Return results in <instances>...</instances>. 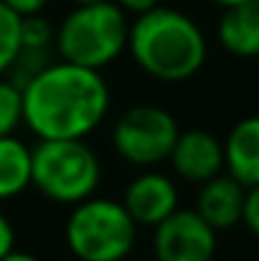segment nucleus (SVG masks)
Here are the masks:
<instances>
[{
	"label": "nucleus",
	"instance_id": "nucleus-1",
	"mask_svg": "<svg viewBox=\"0 0 259 261\" xmlns=\"http://www.w3.org/2000/svg\"><path fill=\"white\" fill-rule=\"evenodd\" d=\"M23 91V124L38 140H84L107 117L112 94L102 71L51 61Z\"/></svg>",
	"mask_w": 259,
	"mask_h": 261
},
{
	"label": "nucleus",
	"instance_id": "nucleus-2",
	"mask_svg": "<svg viewBox=\"0 0 259 261\" xmlns=\"http://www.w3.org/2000/svg\"><path fill=\"white\" fill-rule=\"evenodd\" d=\"M127 54L155 82L178 84L193 79L208 56L201 25L183 10L155 5L130 23Z\"/></svg>",
	"mask_w": 259,
	"mask_h": 261
},
{
	"label": "nucleus",
	"instance_id": "nucleus-3",
	"mask_svg": "<svg viewBox=\"0 0 259 261\" xmlns=\"http://www.w3.org/2000/svg\"><path fill=\"white\" fill-rule=\"evenodd\" d=\"M127 13L112 3L77 5L54 33V51L61 61L102 71L127 51Z\"/></svg>",
	"mask_w": 259,
	"mask_h": 261
},
{
	"label": "nucleus",
	"instance_id": "nucleus-4",
	"mask_svg": "<svg viewBox=\"0 0 259 261\" xmlns=\"http://www.w3.org/2000/svg\"><path fill=\"white\" fill-rule=\"evenodd\" d=\"M102 163L84 140H38L31 147V185L51 203L77 205L97 193Z\"/></svg>",
	"mask_w": 259,
	"mask_h": 261
},
{
	"label": "nucleus",
	"instance_id": "nucleus-5",
	"mask_svg": "<svg viewBox=\"0 0 259 261\" xmlns=\"http://www.w3.org/2000/svg\"><path fill=\"white\" fill-rule=\"evenodd\" d=\"M137 223L112 198H86L72 205L64 239L79 261H125L137 241Z\"/></svg>",
	"mask_w": 259,
	"mask_h": 261
},
{
	"label": "nucleus",
	"instance_id": "nucleus-6",
	"mask_svg": "<svg viewBox=\"0 0 259 261\" xmlns=\"http://www.w3.org/2000/svg\"><path fill=\"white\" fill-rule=\"evenodd\" d=\"M178 132L180 127L168 109L135 104L114 119L112 150L135 168H155L168 163Z\"/></svg>",
	"mask_w": 259,
	"mask_h": 261
},
{
	"label": "nucleus",
	"instance_id": "nucleus-7",
	"mask_svg": "<svg viewBox=\"0 0 259 261\" xmlns=\"http://www.w3.org/2000/svg\"><path fill=\"white\" fill-rule=\"evenodd\" d=\"M216 246V231L188 208H178L153 228L155 261H214Z\"/></svg>",
	"mask_w": 259,
	"mask_h": 261
},
{
	"label": "nucleus",
	"instance_id": "nucleus-8",
	"mask_svg": "<svg viewBox=\"0 0 259 261\" xmlns=\"http://www.w3.org/2000/svg\"><path fill=\"white\" fill-rule=\"evenodd\" d=\"M168 163L180 180L201 185L224 173V142L208 129H180Z\"/></svg>",
	"mask_w": 259,
	"mask_h": 261
},
{
	"label": "nucleus",
	"instance_id": "nucleus-9",
	"mask_svg": "<svg viewBox=\"0 0 259 261\" xmlns=\"http://www.w3.org/2000/svg\"><path fill=\"white\" fill-rule=\"evenodd\" d=\"M120 203L125 205V211L137 226H148V228H155L180 208L175 180L158 170H148L132 177Z\"/></svg>",
	"mask_w": 259,
	"mask_h": 261
},
{
	"label": "nucleus",
	"instance_id": "nucleus-10",
	"mask_svg": "<svg viewBox=\"0 0 259 261\" xmlns=\"http://www.w3.org/2000/svg\"><path fill=\"white\" fill-rule=\"evenodd\" d=\"M244 198H247V188L229 173H221L198 185L193 211L219 233L242 223Z\"/></svg>",
	"mask_w": 259,
	"mask_h": 261
},
{
	"label": "nucleus",
	"instance_id": "nucleus-11",
	"mask_svg": "<svg viewBox=\"0 0 259 261\" xmlns=\"http://www.w3.org/2000/svg\"><path fill=\"white\" fill-rule=\"evenodd\" d=\"M224 173L244 188L259 185V114L239 119L224 140Z\"/></svg>",
	"mask_w": 259,
	"mask_h": 261
},
{
	"label": "nucleus",
	"instance_id": "nucleus-12",
	"mask_svg": "<svg viewBox=\"0 0 259 261\" xmlns=\"http://www.w3.org/2000/svg\"><path fill=\"white\" fill-rule=\"evenodd\" d=\"M216 38L221 48L237 59L259 56V0H247L231 8H224Z\"/></svg>",
	"mask_w": 259,
	"mask_h": 261
},
{
	"label": "nucleus",
	"instance_id": "nucleus-13",
	"mask_svg": "<svg viewBox=\"0 0 259 261\" xmlns=\"http://www.w3.org/2000/svg\"><path fill=\"white\" fill-rule=\"evenodd\" d=\"M31 188V147L15 135L0 137V200Z\"/></svg>",
	"mask_w": 259,
	"mask_h": 261
},
{
	"label": "nucleus",
	"instance_id": "nucleus-14",
	"mask_svg": "<svg viewBox=\"0 0 259 261\" xmlns=\"http://www.w3.org/2000/svg\"><path fill=\"white\" fill-rule=\"evenodd\" d=\"M20 15L0 0V76L10 71L20 54Z\"/></svg>",
	"mask_w": 259,
	"mask_h": 261
},
{
	"label": "nucleus",
	"instance_id": "nucleus-15",
	"mask_svg": "<svg viewBox=\"0 0 259 261\" xmlns=\"http://www.w3.org/2000/svg\"><path fill=\"white\" fill-rule=\"evenodd\" d=\"M23 124V91L10 79H0V137L15 135Z\"/></svg>",
	"mask_w": 259,
	"mask_h": 261
},
{
	"label": "nucleus",
	"instance_id": "nucleus-16",
	"mask_svg": "<svg viewBox=\"0 0 259 261\" xmlns=\"http://www.w3.org/2000/svg\"><path fill=\"white\" fill-rule=\"evenodd\" d=\"M54 25L38 13L20 20V48L31 51H54Z\"/></svg>",
	"mask_w": 259,
	"mask_h": 261
},
{
	"label": "nucleus",
	"instance_id": "nucleus-17",
	"mask_svg": "<svg viewBox=\"0 0 259 261\" xmlns=\"http://www.w3.org/2000/svg\"><path fill=\"white\" fill-rule=\"evenodd\" d=\"M242 223L252 231V236L259 239V185L247 188V198H244V213H242Z\"/></svg>",
	"mask_w": 259,
	"mask_h": 261
},
{
	"label": "nucleus",
	"instance_id": "nucleus-18",
	"mask_svg": "<svg viewBox=\"0 0 259 261\" xmlns=\"http://www.w3.org/2000/svg\"><path fill=\"white\" fill-rule=\"evenodd\" d=\"M13 13H18L20 18H26V15H38V13H43V8L51 3V0H3Z\"/></svg>",
	"mask_w": 259,
	"mask_h": 261
},
{
	"label": "nucleus",
	"instance_id": "nucleus-19",
	"mask_svg": "<svg viewBox=\"0 0 259 261\" xmlns=\"http://www.w3.org/2000/svg\"><path fill=\"white\" fill-rule=\"evenodd\" d=\"M15 249V228L10 223V218L0 211V259Z\"/></svg>",
	"mask_w": 259,
	"mask_h": 261
},
{
	"label": "nucleus",
	"instance_id": "nucleus-20",
	"mask_svg": "<svg viewBox=\"0 0 259 261\" xmlns=\"http://www.w3.org/2000/svg\"><path fill=\"white\" fill-rule=\"evenodd\" d=\"M112 3H117L125 13H135V15H140V13L160 5V0H112Z\"/></svg>",
	"mask_w": 259,
	"mask_h": 261
},
{
	"label": "nucleus",
	"instance_id": "nucleus-21",
	"mask_svg": "<svg viewBox=\"0 0 259 261\" xmlns=\"http://www.w3.org/2000/svg\"><path fill=\"white\" fill-rule=\"evenodd\" d=\"M0 261H41V259L33 256V254H28V251H18V249H13V251H8Z\"/></svg>",
	"mask_w": 259,
	"mask_h": 261
},
{
	"label": "nucleus",
	"instance_id": "nucleus-22",
	"mask_svg": "<svg viewBox=\"0 0 259 261\" xmlns=\"http://www.w3.org/2000/svg\"><path fill=\"white\" fill-rule=\"evenodd\" d=\"M211 3H216L221 8H231V5H239V3H247V0H211Z\"/></svg>",
	"mask_w": 259,
	"mask_h": 261
},
{
	"label": "nucleus",
	"instance_id": "nucleus-23",
	"mask_svg": "<svg viewBox=\"0 0 259 261\" xmlns=\"http://www.w3.org/2000/svg\"><path fill=\"white\" fill-rule=\"evenodd\" d=\"M74 5H91V3H102V0H72Z\"/></svg>",
	"mask_w": 259,
	"mask_h": 261
},
{
	"label": "nucleus",
	"instance_id": "nucleus-24",
	"mask_svg": "<svg viewBox=\"0 0 259 261\" xmlns=\"http://www.w3.org/2000/svg\"><path fill=\"white\" fill-rule=\"evenodd\" d=\"M125 261H155V259H132V256H127Z\"/></svg>",
	"mask_w": 259,
	"mask_h": 261
}]
</instances>
